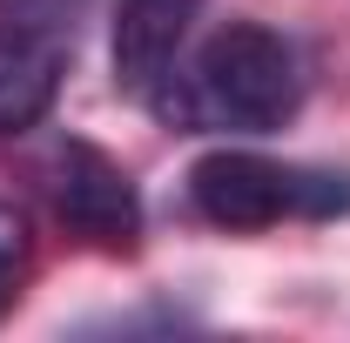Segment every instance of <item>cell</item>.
Masks as SVG:
<instances>
[{"mask_svg":"<svg viewBox=\"0 0 350 343\" xmlns=\"http://www.w3.org/2000/svg\"><path fill=\"white\" fill-rule=\"evenodd\" d=\"M148 108L189 135H276L304 108V61L276 27L229 20L189 61H175Z\"/></svg>","mask_w":350,"mask_h":343,"instance_id":"cell-1","label":"cell"},{"mask_svg":"<svg viewBox=\"0 0 350 343\" xmlns=\"http://www.w3.org/2000/svg\"><path fill=\"white\" fill-rule=\"evenodd\" d=\"M189 209L216 229H276V222H330L350 215V169L276 162L256 148H216L189 169Z\"/></svg>","mask_w":350,"mask_h":343,"instance_id":"cell-2","label":"cell"},{"mask_svg":"<svg viewBox=\"0 0 350 343\" xmlns=\"http://www.w3.org/2000/svg\"><path fill=\"white\" fill-rule=\"evenodd\" d=\"M47 195H54V215L101 243V249H135L142 236V195L122 175V162H108L94 141H61L54 169H47Z\"/></svg>","mask_w":350,"mask_h":343,"instance_id":"cell-3","label":"cell"},{"mask_svg":"<svg viewBox=\"0 0 350 343\" xmlns=\"http://www.w3.org/2000/svg\"><path fill=\"white\" fill-rule=\"evenodd\" d=\"M202 0H115V87L148 101L189 47Z\"/></svg>","mask_w":350,"mask_h":343,"instance_id":"cell-4","label":"cell"},{"mask_svg":"<svg viewBox=\"0 0 350 343\" xmlns=\"http://www.w3.org/2000/svg\"><path fill=\"white\" fill-rule=\"evenodd\" d=\"M68 74V41L0 20V135H27L54 115V94Z\"/></svg>","mask_w":350,"mask_h":343,"instance_id":"cell-5","label":"cell"},{"mask_svg":"<svg viewBox=\"0 0 350 343\" xmlns=\"http://www.w3.org/2000/svg\"><path fill=\"white\" fill-rule=\"evenodd\" d=\"M88 0H0V20H21V27H41V34H75V14Z\"/></svg>","mask_w":350,"mask_h":343,"instance_id":"cell-6","label":"cell"},{"mask_svg":"<svg viewBox=\"0 0 350 343\" xmlns=\"http://www.w3.org/2000/svg\"><path fill=\"white\" fill-rule=\"evenodd\" d=\"M27 262V215L14 202H0V276H14Z\"/></svg>","mask_w":350,"mask_h":343,"instance_id":"cell-7","label":"cell"},{"mask_svg":"<svg viewBox=\"0 0 350 343\" xmlns=\"http://www.w3.org/2000/svg\"><path fill=\"white\" fill-rule=\"evenodd\" d=\"M0 303H7V276H0Z\"/></svg>","mask_w":350,"mask_h":343,"instance_id":"cell-8","label":"cell"}]
</instances>
